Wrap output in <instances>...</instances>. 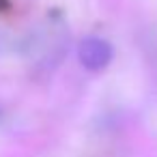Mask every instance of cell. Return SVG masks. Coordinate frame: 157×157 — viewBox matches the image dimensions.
Listing matches in <instances>:
<instances>
[{
  "instance_id": "2",
  "label": "cell",
  "mask_w": 157,
  "mask_h": 157,
  "mask_svg": "<svg viewBox=\"0 0 157 157\" xmlns=\"http://www.w3.org/2000/svg\"><path fill=\"white\" fill-rule=\"evenodd\" d=\"M0 114H2V108H0Z\"/></svg>"
},
{
  "instance_id": "1",
  "label": "cell",
  "mask_w": 157,
  "mask_h": 157,
  "mask_svg": "<svg viewBox=\"0 0 157 157\" xmlns=\"http://www.w3.org/2000/svg\"><path fill=\"white\" fill-rule=\"evenodd\" d=\"M114 50L105 39L99 37H86L78 43V58L84 69L88 71H101L112 63Z\"/></svg>"
}]
</instances>
